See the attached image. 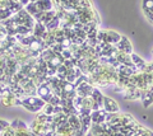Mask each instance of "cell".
Masks as SVG:
<instances>
[{"mask_svg": "<svg viewBox=\"0 0 153 136\" xmlns=\"http://www.w3.org/2000/svg\"><path fill=\"white\" fill-rule=\"evenodd\" d=\"M45 103L46 102L44 99H41L38 96H26L25 98H22L21 106L30 112L38 113V112H41L42 107L45 106Z\"/></svg>", "mask_w": 153, "mask_h": 136, "instance_id": "cell-1", "label": "cell"}, {"mask_svg": "<svg viewBox=\"0 0 153 136\" xmlns=\"http://www.w3.org/2000/svg\"><path fill=\"white\" fill-rule=\"evenodd\" d=\"M92 90H93L92 84L89 82H84L75 87V96H78L80 98H85V97H89L92 94Z\"/></svg>", "mask_w": 153, "mask_h": 136, "instance_id": "cell-2", "label": "cell"}, {"mask_svg": "<svg viewBox=\"0 0 153 136\" xmlns=\"http://www.w3.org/2000/svg\"><path fill=\"white\" fill-rule=\"evenodd\" d=\"M102 110L105 112H108V113H116V112H120V108H119L117 103L115 102L112 98L105 97V96H103V101H102Z\"/></svg>", "mask_w": 153, "mask_h": 136, "instance_id": "cell-3", "label": "cell"}, {"mask_svg": "<svg viewBox=\"0 0 153 136\" xmlns=\"http://www.w3.org/2000/svg\"><path fill=\"white\" fill-rule=\"evenodd\" d=\"M120 40H121V35H119L117 32H115V31H103L102 42H105V43L115 46Z\"/></svg>", "mask_w": 153, "mask_h": 136, "instance_id": "cell-4", "label": "cell"}, {"mask_svg": "<svg viewBox=\"0 0 153 136\" xmlns=\"http://www.w3.org/2000/svg\"><path fill=\"white\" fill-rule=\"evenodd\" d=\"M37 96L45 102H49L50 98L52 97V90L46 83H42L40 85H37Z\"/></svg>", "mask_w": 153, "mask_h": 136, "instance_id": "cell-5", "label": "cell"}, {"mask_svg": "<svg viewBox=\"0 0 153 136\" xmlns=\"http://www.w3.org/2000/svg\"><path fill=\"white\" fill-rule=\"evenodd\" d=\"M115 47H116L119 51H121V52H125L128 55L133 54V46L130 43V41H129L125 36H121V40L119 41L116 45H115Z\"/></svg>", "mask_w": 153, "mask_h": 136, "instance_id": "cell-6", "label": "cell"}, {"mask_svg": "<svg viewBox=\"0 0 153 136\" xmlns=\"http://www.w3.org/2000/svg\"><path fill=\"white\" fill-rule=\"evenodd\" d=\"M35 4L40 12H49V10H54L55 9L54 4H52V0H37Z\"/></svg>", "mask_w": 153, "mask_h": 136, "instance_id": "cell-7", "label": "cell"}, {"mask_svg": "<svg viewBox=\"0 0 153 136\" xmlns=\"http://www.w3.org/2000/svg\"><path fill=\"white\" fill-rule=\"evenodd\" d=\"M140 101L143 102V106L149 107L153 103V90H149V89H146V90H142L140 94Z\"/></svg>", "mask_w": 153, "mask_h": 136, "instance_id": "cell-8", "label": "cell"}, {"mask_svg": "<svg viewBox=\"0 0 153 136\" xmlns=\"http://www.w3.org/2000/svg\"><path fill=\"white\" fill-rule=\"evenodd\" d=\"M46 27L44 24H41L40 22H35V26L32 28V35L36 37V38H41L44 37V35L46 33Z\"/></svg>", "mask_w": 153, "mask_h": 136, "instance_id": "cell-9", "label": "cell"}, {"mask_svg": "<svg viewBox=\"0 0 153 136\" xmlns=\"http://www.w3.org/2000/svg\"><path fill=\"white\" fill-rule=\"evenodd\" d=\"M105 115H106V112H105L103 110L92 111L91 112V120H92V124H102V122H105Z\"/></svg>", "mask_w": 153, "mask_h": 136, "instance_id": "cell-10", "label": "cell"}, {"mask_svg": "<svg viewBox=\"0 0 153 136\" xmlns=\"http://www.w3.org/2000/svg\"><path fill=\"white\" fill-rule=\"evenodd\" d=\"M91 126H92V120H91V115H85V116H80V129L84 134H87Z\"/></svg>", "mask_w": 153, "mask_h": 136, "instance_id": "cell-11", "label": "cell"}, {"mask_svg": "<svg viewBox=\"0 0 153 136\" xmlns=\"http://www.w3.org/2000/svg\"><path fill=\"white\" fill-rule=\"evenodd\" d=\"M119 124L121 126H134L137 124V121L134 120V117L131 115L120 113V121H119Z\"/></svg>", "mask_w": 153, "mask_h": 136, "instance_id": "cell-12", "label": "cell"}, {"mask_svg": "<svg viewBox=\"0 0 153 136\" xmlns=\"http://www.w3.org/2000/svg\"><path fill=\"white\" fill-rule=\"evenodd\" d=\"M44 125L45 124H41V122H38L37 120H35V121H32V124L30 126H28V129H30V131H32L33 134L42 135L44 134Z\"/></svg>", "mask_w": 153, "mask_h": 136, "instance_id": "cell-13", "label": "cell"}, {"mask_svg": "<svg viewBox=\"0 0 153 136\" xmlns=\"http://www.w3.org/2000/svg\"><path fill=\"white\" fill-rule=\"evenodd\" d=\"M68 124L71 129H73V132L75 130L80 129V117L78 115H70L68 117Z\"/></svg>", "mask_w": 153, "mask_h": 136, "instance_id": "cell-14", "label": "cell"}, {"mask_svg": "<svg viewBox=\"0 0 153 136\" xmlns=\"http://www.w3.org/2000/svg\"><path fill=\"white\" fill-rule=\"evenodd\" d=\"M56 15V10L54 9V10H49V12H44L42 13V15H41V18L38 19L37 22H40L41 24H44V26H46L47 23H49L52 18H54Z\"/></svg>", "mask_w": 153, "mask_h": 136, "instance_id": "cell-15", "label": "cell"}, {"mask_svg": "<svg viewBox=\"0 0 153 136\" xmlns=\"http://www.w3.org/2000/svg\"><path fill=\"white\" fill-rule=\"evenodd\" d=\"M91 97H92V98H93V101L102 108L103 94L101 93V90H100V88H98V87H93V90H92V94H91Z\"/></svg>", "mask_w": 153, "mask_h": 136, "instance_id": "cell-16", "label": "cell"}, {"mask_svg": "<svg viewBox=\"0 0 153 136\" xmlns=\"http://www.w3.org/2000/svg\"><path fill=\"white\" fill-rule=\"evenodd\" d=\"M60 23H61V21L59 19V17L55 15V17L52 18V19L45 26V27H46V31H55V29H57V28L60 27Z\"/></svg>", "mask_w": 153, "mask_h": 136, "instance_id": "cell-17", "label": "cell"}, {"mask_svg": "<svg viewBox=\"0 0 153 136\" xmlns=\"http://www.w3.org/2000/svg\"><path fill=\"white\" fill-rule=\"evenodd\" d=\"M25 9H26V12L30 14V15L33 17V19H35V17L37 15L38 13H41L40 10H38V8L36 7V4H35V3H28L27 5L25 7Z\"/></svg>", "mask_w": 153, "mask_h": 136, "instance_id": "cell-18", "label": "cell"}, {"mask_svg": "<svg viewBox=\"0 0 153 136\" xmlns=\"http://www.w3.org/2000/svg\"><path fill=\"white\" fill-rule=\"evenodd\" d=\"M94 104V101H93V98L92 97H85L83 98V101H82V110H89V111H92V107ZM80 110V111H82Z\"/></svg>", "mask_w": 153, "mask_h": 136, "instance_id": "cell-19", "label": "cell"}, {"mask_svg": "<svg viewBox=\"0 0 153 136\" xmlns=\"http://www.w3.org/2000/svg\"><path fill=\"white\" fill-rule=\"evenodd\" d=\"M9 126H10V127H12L14 131L18 130V129H27V127H28V126H27L25 122H23V121H21V120H13Z\"/></svg>", "mask_w": 153, "mask_h": 136, "instance_id": "cell-20", "label": "cell"}, {"mask_svg": "<svg viewBox=\"0 0 153 136\" xmlns=\"http://www.w3.org/2000/svg\"><path fill=\"white\" fill-rule=\"evenodd\" d=\"M41 112H44V113L47 115V116H52V115H54V106H52L51 103L46 102V103H45V106L42 107Z\"/></svg>", "mask_w": 153, "mask_h": 136, "instance_id": "cell-21", "label": "cell"}, {"mask_svg": "<svg viewBox=\"0 0 153 136\" xmlns=\"http://www.w3.org/2000/svg\"><path fill=\"white\" fill-rule=\"evenodd\" d=\"M12 15H13V13L9 9H0V22L9 19Z\"/></svg>", "mask_w": 153, "mask_h": 136, "instance_id": "cell-22", "label": "cell"}, {"mask_svg": "<svg viewBox=\"0 0 153 136\" xmlns=\"http://www.w3.org/2000/svg\"><path fill=\"white\" fill-rule=\"evenodd\" d=\"M142 7L143 10H153V0H143Z\"/></svg>", "mask_w": 153, "mask_h": 136, "instance_id": "cell-23", "label": "cell"}, {"mask_svg": "<svg viewBox=\"0 0 153 136\" xmlns=\"http://www.w3.org/2000/svg\"><path fill=\"white\" fill-rule=\"evenodd\" d=\"M50 49H51L52 51H54L55 54H60L61 51L64 50V49H63V46H61L60 43H57V42H55V43H52V45L50 46Z\"/></svg>", "mask_w": 153, "mask_h": 136, "instance_id": "cell-24", "label": "cell"}, {"mask_svg": "<svg viewBox=\"0 0 153 136\" xmlns=\"http://www.w3.org/2000/svg\"><path fill=\"white\" fill-rule=\"evenodd\" d=\"M13 0H0V9H9Z\"/></svg>", "mask_w": 153, "mask_h": 136, "instance_id": "cell-25", "label": "cell"}, {"mask_svg": "<svg viewBox=\"0 0 153 136\" xmlns=\"http://www.w3.org/2000/svg\"><path fill=\"white\" fill-rule=\"evenodd\" d=\"M14 132H16V131L9 126V127H7L3 132H0V136H14Z\"/></svg>", "mask_w": 153, "mask_h": 136, "instance_id": "cell-26", "label": "cell"}, {"mask_svg": "<svg viewBox=\"0 0 153 136\" xmlns=\"http://www.w3.org/2000/svg\"><path fill=\"white\" fill-rule=\"evenodd\" d=\"M9 125H10V122H8V121L0 118V132H3L7 127H9Z\"/></svg>", "mask_w": 153, "mask_h": 136, "instance_id": "cell-27", "label": "cell"}, {"mask_svg": "<svg viewBox=\"0 0 153 136\" xmlns=\"http://www.w3.org/2000/svg\"><path fill=\"white\" fill-rule=\"evenodd\" d=\"M19 3H21V4H22V5H23V7H26V5H27V4H28V3H30V0H19Z\"/></svg>", "mask_w": 153, "mask_h": 136, "instance_id": "cell-28", "label": "cell"}, {"mask_svg": "<svg viewBox=\"0 0 153 136\" xmlns=\"http://www.w3.org/2000/svg\"><path fill=\"white\" fill-rule=\"evenodd\" d=\"M85 135H87V136H93L92 134H91V132H87V134H85Z\"/></svg>", "mask_w": 153, "mask_h": 136, "instance_id": "cell-29", "label": "cell"}, {"mask_svg": "<svg viewBox=\"0 0 153 136\" xmlns=\"http://www.w3.org/2000/svg\"><path fill=\"white\" fill-rule=\"evenodd\" d=\"M37 0H30V3H36Z\"/></svg>", "mask_w": 153, "mask_h": 136, "instance_id": "cell-30", "label": "cell"}, {"mask_svg": "<svg viewBox=\"0 0 153 136\" xmlns=\"http://www.w3.org/2000/svg\"><path fill=\"white\" fill-rule=\"evenodd\" d=\"M148 136H153V132H151V131H149V134H148Z\"/></svg>", "mask_w": 153, "mask_h": 136, "instance_id": "cell-31", "label": "cell"}, {"mask_svg": "<svg viewBox=\"0 0 153 136\" xmlns=\"http://www.w3.org/2000/svg\"><path fill=\"white\" fill-rule=\"evenodd\" d=\"M13 1H19V0H13Z\"/></svg>", "mask_w": 153, "mask_h": 136, "instance_id": "cell-32", "label": "cell"}]
</instances>
